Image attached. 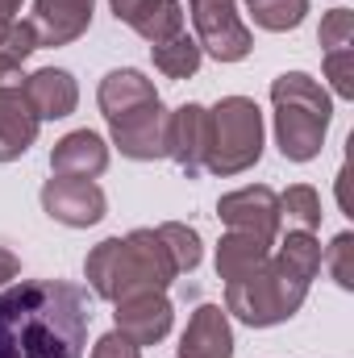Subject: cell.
<instances>
[{
  "label": "cell",
  "mask_w": 354,
  "mask_h": 358,
  "mask_svg": "<svg viewBox=\"0 0 354 358\" xmlns=\"http://www.w3.org/2000/svg\"><path fill=\"white\" fill-rule=\"evenodd\" d=\"M309 279H300L296 271H288L275 255L267 259L263 267H255L250 275L225 283V313L238 317L250 329H271L283 325L300 313V304L309 300Z\"/></svg>",
  "instance_id": "cell-4"
},
{
  "label": "cell",
  "mask_w": 354,
  "mask_h": 358,
  "mask_svg": "<svg viewBox=\"0 0 354 358\" xmlns=\"http://www.w3.org/2000/svg\"><path fill=\"white\" fill-rule=\"evenodd\" d=\"M263 108L250 96H221L208 108V155L204 171L234 179L263 159Z\"/></svg>",
  "instance_id": "cell-5"
},
{
  "label": "cell",
  "mask_w": 354,
  "mask_h": 358,
  "mask_svg": "<svg viewBox=\"0 0 354 358\" xmlns=\"http://www.w3.org/2000/svg\"><path fill=\"white\" fill-rule=\"evenodd\" d=\"M88 287L67 279H17L0 292V358H84Z\"/></svg>",
  "instance_id": "cell-1"
},
{
  "label": "cell",
  "mask_w": 354,
  "mask_h": 358,
  "mask_svg": "<svg viewBox=\"0 0 354 358\" xmlns=\"http://www.w3.org/2000/svg\"><path fill=\"white\" fill-rule=\"evenodd\" d=\"M338 204H342V208L351 213V196H346V167L338 171Z\"/></svg>",
  "instance_id": "cell-32"
},
{
  "label": "cell",
  "mask_w": 354,
  "mask_h": 358,
  "mask_svg": "<svg viewBox=\"0 0 354 358\" xmlns=\"http://www.w3.org/2000/svg\"><path fill=\"white\" fill-rule=\"evenodd\" d=\"M92 358H142V346H134L125 334H104L96 346H92Z\"/></svg>",
  "instance_id": "cell-28"
},
{
  "label": "cell",
  "mask_w": 354,
  "mask_h": 358,
  "mask_svg": "<svg viewBox=\"0 0 354 358\" xmlns=\"http://www.w3.org/2000/svg\"><path fill=\"white\" fill-rule=\"evenodd\" d=\"M42 213L67 229H88L100 225L108 213V196L96 179H67V176H50L42 183Z\"/></svg>",
  "instance_id": "cell-7"
},
{
  "label": "cell",
  "mask_w": 354,
  "mask_h": 358,
  "mask_svg": "<svg viewBox=\"0 0 354 358\" xmlns=\"http://www.w3.org/2000/svg\"><path fill=\"white\" fill-rule=\"evenodd\" d=\"M279 217H288V225H296V229H309V234H317L321 229V196H317V187H309V183H292L288 192H279Z\"/></svg>",
  "instance_id": "cell-23"
},
{
  "label": "cell",
  "mask_w": 354,
  "mask_h": 358,
  "mask_svg": "<svg viewBox=\"0 0 354 358\" xmlns=\"http://www.w3.org/2000/svg\"><path fill=\"white\" fill-rule=\"evenodd\" d=\"M325 80H330V96L338 100H354V46L351 50H330L325 55Z\"/></svg>",
  "instance_id": "cell-27"
},
{
  "label": "cell",
  "mask_w": 354,
  "mask_h": 358,
  "mask_svg": "<svg viewBox=\"0 0 354 358\" xmlns=\"http://www.w3.org/2000/svg\"><path fill=\"white\" fill-rule=\"evenodd\" d=\"M204 155H208V108L187 100L171 113V129H167V159H176V167L187 179L204 171Z\"/></svg>",
  "instance_id": "cell-11"
},
{
  "label": "cell",
  "mask_w": 354,
  "mask_h": 358,
  "mask_svg": "<svg viewBox=\"0 0 354 358\" xmlns=\"http://www.w3.org/2000/svg\"><path fill=\"white\" fill-rule=\"evenodd\" d=\"M25 76H21V63H13L8 55H0V88L4 84H21Z\"/></svg>",
  "instance_id": "cell-31"
},
{
  "label": "cell",
  "mask_w": 354,
  "mask_h": 358,
  "mask_svg": "<svg viewBox=\"0 0 354 358\" xmlns=\"http://www.w3.org/2000/svg\"><path fill=\"white\" fill-rule=\"evenodd\" d=\"M317 38H321V50H325V55H330V50H351L354 46V13L351 8H330V13L321 17Z\"/></svg>",
  "instance_id": "cell-26"
},
{
  "label": "cell",
  "mask_w": 354,
  "mask_h": 358,
  "mask_svg": "<svg viewBox=\"0 0 354 358\" xmlns=\"http://www.w3.org/2000/svg\"><path fill=\"white\" fill-rule=\"evenodd\" d=\"M0 8H4L8 17H17V13H21V0H0Z\"/></svg>",
  "instance_id": "cell-34"
},
{
  "label": "cell",
  "mask_w": 354,
  "mask_h": 358,
  "mask_svg": "<svg viewBox=\"0 0 354 358\" xmlns=\"http://www.w3.org/2000/svg\"><path fill=\"white\" fill-rule=\"evenodd\" d=\"M13 21H17V17H8V13L0 8V46H4V38H8V29H13Z\"/></svg>",
  "instance_id": "cell-33"
},
{
  "label": "cell",
  "mask_w": 354,
  "mask_h": 358,
  "mask_svg": "<svg viewBox=\"0 0 354 358\" xmlns=\"http://www.w3.org/2000/svg\"><path fill=\"white\" fill-rule=\"evenodd\" d=\"M21 92L29 100V108L38 113V121H63L80 108V84L71 71L63 67H38L21 80Z\"/></svg>",
  "instance_id": "cell-12"
},
{
  "label": "cell",
  "mask_w": 354,
  "mask_h": 358,
  "mask_svg": "<svg viewBox=\"0 0 354 358\" xmlns=\"http://www.w3.org/2000/svg\"><path fill=\"white\" fill-rule=\"evenodd\" d=\"M150 55H155V67L167 80H192L200 71V63H204V55H200V46H196V38L187 29L167 38V42H159V46H150Z\"/></svg>",
  "instance_id": "cell-19"
},
{
  "label": "cell",
  "mask_w": 354,
  "mask_h": 358,
  "mask_svg": "<svg viewBox=\"0 0 354 358\" xmlns=\"http://www.w3.org/2000/svg\"><path fill=\"white\" fill-rule=\"evenodd\" d=\"M92 8L96 0H34V29H38V46H71L76 38H84L92 25Z\"/></svg>",
  "instance_id": "cell-14"
},
{
  "label": "cell",
  "mask_w": 354,
  "mask_h": 358,
  "mask_svg": "<svg viewBox=\"0 0 354 358\" xmlns=\"http://www.w3.org/2000/svg\"><path fill=\"white\" fill-rule=\"evenodd\" d=\"M321 263L330 267L334 283H338L342 292H354V234H338V238L330 242V250L321 255Z\"/></svg>",
  "instance_id": "cell-25"
},
{
  "label": "cell",
  "mask_w": 354,
  "mask_h": 358,
  "mask_svg": "<svg viewBox=\"0 0 354 358\" xmlns=\"http://www.w3.org/2000/svg\"><path fill=\"white\" fill-rule=\"evenodd\" d=\"M38 129H42V121L29 108L21 84H4L0 88V163L21 159L38 142Z\"/></svg>",
  "instance_id": "cell-16"
},
{
  "label": "cell",
  "mask_w": 354,
  "mask_h": 358,
  "mask_svg": "<svg viewBox=\"0 0 354 358\" xmlns=\"http://www.w3.org/2000/svg\"><path fill=\"white\" fill-rule=\"evenodd\" d=\"M183 8L196 25L200 55H208L217 63H242L255 50V34L238 17V0H187Z\"/></svg>",
  "instance_id": "cell-6"
},
{
  "label": "cell",
  "mask_w": 354,
  "mask_h": 358,
  "mask_svg": "<svg viewBox=\"0 0 354 358\" xmlns=\"http://www.w3.org/2000/svg\"><path fill=\"white\" fill-rule=\"evenodd\" d=\"M187 29V8H183V0H159L146 17H142V25L134 29L138 38H146L150 46H159V42H167V38H176Z\"/></svg>",
  "instance_id": "cell-24"
},
{
  "label": "cell",
  "mask_w": 354,
  "mask_h": 358,
  "mask_svg": "<svg viewBox=\"0 0 354 358\" xmlns=\"http://www.w3.org/2000/svg\"><path fill=\"white\" fill-rule=\"evenodd\" d=\"M271 259V246L255 234H238V229H225V238L217 242V279L221 283H234L242 275H250L255 267H263Z\"/></svg>",
  "instance_id": "cell-18"
},
{
  "label": "cell",
  "mask_w": 354,
  "mask_h": 358,
  "mask_svg": "<svg viewBox=\"0 0 354 358\" xmlns=\"http://www.w3.org/2000/svg\"><path fill=\"white\" fill-rule=\"evenodd\" d=\"M167 129H171V113L163 108V100L155 104H142L117 121H108V134H113V146L134 159V163H155V159H167Z\"/></svg>",
  "instance_id": "cell-9"
},
{
  "label": "cell",
  "mask_w": 354,
  "mask_h": 358,
  "mask_svg": "<svg viewBox=\"0 0 354 358\" xmlns=\"http://www.w3.org/2000/svg\"><path fill=\"white\" fill-rule=\"evenodd\" d=\"M275 146L288 163H313L334 121V96L309 71H283L271 80Z\"/></svg>",
  "instance_id": "cell-3"
},
{
  "label": "cell",
  "mask_w": 354,
  "mask_h": 358,
  "mask_svg": "<svg viewBox=\"0 0 354 358\" xmlns=\"http://www.w3.org/2000/svg\"><path fill=\"white\" fill-rule=\"evenodd\" d=\"M217 217L225 229H238V234H255L263 238L267 246H275L279 238V192H271L267 183H246L238 192H225L217 200Z\"/></svg>",
  "instance_id": "cell-8"
},
{
  "label": "cell",
  "mask_w": 354,
  "mask_h": 358,
  "mask_svg": "<svg viewBox=\"0 0 354 358\" xmlns=\"http://www.w3.org/2000/svg\"><path fill=\"white\" fill-rule=\"evenodd\" d=\"M84 279L100 300L117 304L138 292H167L179 279V271L159 238V229H134L125 238L96 242L92 255L84 259Z\"/></svg>",
  "instance_id": "cell-2"
},
{
  "label": "cell",
  "mask_w": 354,
  "mask_h": 358,
  "mask_svg": "<svg viewBox=\"0 0 354 358\" xmlns=\"http://www.w3.org/2000/svg\"><path fill=\"white\" fill-rule=\"evenodd\" d=\"M17 275H21V259H17L13 250H4V246H0V287H8Z\"/></svg>",
  "instance_id": "cell-30"
},
{
  "label": "cell",
  "mask_w": 354,
  "mask_h": 358,
  "mask_svg": "<svg viewBox=\"0 0 354 358\" xmlns=\"http://www.w3.org/2000/svg\"><path fill=\"white\" fill-rule=\"evenodd\" d=\"M113 321H117V334H125L134 346H159L167 334H171V321H176V308L167 300V292H138V296H125L113 304Z\"/></svg>",
  "instance_id": "cell-10"
},
{
  "label": "cell",
  "mask_w": 354,
  "mask_h": 358,
  "mask_svg": "<svg viewBox=\"0 0 354 358\" xmlns=\"http://www.w3.org/2000/svg\"><path fill=\"white\" fill-rule=\"evenodd\" d=\"M275 259L288 271H296L300 279L313 283L317 271H321V242H317V234H309V229H288V238L275 246Z\"/></svg>",
  "instance_id": "cell-20"
},
{
  "label": "cell",
  "mask_w": 354,
  "mask_h": 358,
  "mask_svg": "<svg viewBox=\"0 0 354 358\" xmlns=\"http://www.w3.org/2000/svg\"><path fill=\"white\" fill-rule=\"evenodd\" d=\"M155 229H159V238H163V246H167V255H171V263H176L179 275H192V271L200 267L204 246H200V234H196L192 225H183V221H163V225H155Z\"/></svg>",
  "instance_id": "cell-22"
},
{
  "label": "cell",
  "mask_w": 354,
  "mask_h": 358,
  "mask_svg": "<svg viewBox=\"0 0 354 358\" xmlns=\"http://www.w3.org/2000/svg\"><path fill=\"white\" fill-rule=\"evenodd\" d=\"M50 171L67 179H96L108 171V142L96 129H71L50 150Z\"/></svg>",
  "instance_id": "cell-15"
},
{
  "label": "cell",
  "mask_w": 354,
  "mask_h": 358,
  "mask_svg": "<svg viewBox=\"0 0 354 358\" xmlns=\"http://www.w3.org/2000/svg\"><path fill=\"white\" fill-rule=\"evenodd\" d=\"M246 13L267 34H292L309 17V0H246Z\"/></svg>",
  "instance_id": "cell-21"
},
{
  "label": "cell",
  "mask_w": 354,
  "mask_h": 358,
  "mask_svg": "<svg viewBox=\"0 0 354 358\" xmlns=\"http://www.w3.org/2000/svg\"><path fill=\"white\" fill-rule=\"evenodd\" d=\"M155 4H159V0H108L113 17H117L121 25H129V29H138V25H142V17H146Z\"/></svg>",
  "instance_id": "cell-29"
},
{
  "label": "cell",
  "mask_w": 354,
  "mask_h": 358,
  "mask_svg": "<svg viewBox=\"0 0 354 358\" xmlns=\"http://www.w3.org/2000/svg\"><path fill=\"white\" fill-rule=\"evenodd\" d=\"M155 100H159L155 80H146L138 67H117L96 88V104H100L104 121H117V117H125V113H134L142 104H155Z\"/></svg>",
  "instance_id": "cell-17"
},
{
  "label": "cell",
  "mask_w": 354,
  "mask_h": 358,
  "mask_svg": "<svg viewBox=\"0 0 354 358\" xmlns=\"http://www.w3.org/2000/svg\"><path fill=\"white\" fill-rule=\"evenodd\" d=\"M179 358H234V325L221 304H200L179 334Z\"/></svg>",
  "instance_id": "cell-13"
}]
</instances>
